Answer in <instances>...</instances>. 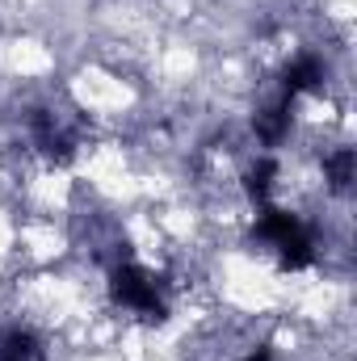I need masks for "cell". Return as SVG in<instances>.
<instances>
[{
    "instance_id": "obj_4",
    "label": "cell",
    "mask_w": 357,
    "mask_h": 361,
    "mask_svg": "<svg viewBox=\"0 0 357 361\" xmlns=\"http://www.w3.org/2000/svg\"><path fill=\"white\" fill-rule=\"evenodd\" d=\"M273 177H277V164L261 156L253 169H248V177H244V189H248V197L257 202V206H269V193H273Z\"/></svg>"
},
{
    "instance_id": "obj_2",
    "label": "cell",
    "mask_w": 357,
    "mask_h": 361,
    "mask_svg": "<svg viewBox=\"0 0 357 361\" xmlns=\"http://www.w3.org/2000/svg\"><path fill=\"white\" fill-rule=\"evenodd\" d=\"M109 290H114L118 307H126V311H135V315H143V319H164V311H169L160 281L143 269V265H135V261H126V265L114 269Z\"/></svg>"
},
{
    "instance_id": "obj_1",
    "label": "cell",
    "mask_w": 357,
    "mask_h": 361,
    "mask_svg": "<svg viewBox=\"0 0 357 361\" xmlns=\"http://www.w3.org/2000/svg\"><path fill=\"white\" fill-rule=\"evenodd\" d=\"M257 240L269 244L277 252V261L286 269H307L315 261V244L307 235V227L286 214V210H273V206H261V219H257Z\"/></svg>"
},
{
    "instance_id": "obj_5",
    "label": "cell",
    "mask_w": 357,
    "mask_h": 361,
    "mask_svg": "<svg viewBox=\"0 0 357 361\" xmlns=\"http://www.w3.org/2000/svg\"><path fill=\"white\" fill-rule=\"evenodd\" d=\"M324 173H328V185H332V189H349V185H353V173H357L353 147H337V152L324 160Z\"/></svg>"
},
{
    "instance_id": "obj_6",
    "label": "cell",
    "mask_w": 357,
    "mask_h": 361,
    "mask_svg": "<svg viewBox=\"0 0 357 361\" xmlns=\"http://www.w3.org/2000/svg\"><path fill=\"white\" fill-rule=\"evenodd\" d=\"M244 361H273V357H269V349H253Z\"/></svg>"
},
{
    "instance_id": "obj_3",
    "label": "cell",
    "mask_w": 357,
    "mask_h": 361,
    "mask_svg": "<svg viewBox=\"0 0 357 361\" xmlns=\"http://www.w3.org/2000/svg\"><path fill=\"white\" fill-rule=\"evenodd\" d=\"M324 89V63L315 59V55H298L290 68H286V76H282V92L286 97H307V92H320Z\"/></svg>"
}]
</instances>
